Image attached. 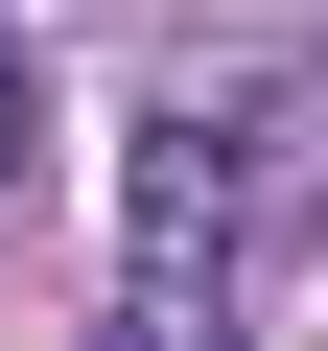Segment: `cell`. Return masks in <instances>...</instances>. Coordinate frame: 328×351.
Wrapping results in <instances>:
<instances>
[{"mask_svg": "<svg viewBox=\"0 0 328 351\" xmlns=\"http://www.w3.org/2000/svg\"><path fill=\"white\" fill-rule=\"evenodd\" d=\"M258 188H281V117H235V94H164V117H141V164H117L141 281H164V304H211V281L258 258Z\"/></svg>", "mask_w": 328, "mask_h": 351, "instance_id": "obj_1", "label": "cell"}, {"mask_svg": "<svg viewBox=\"0 0 328 351\" xmlns=\"http://www.w3.org/2000/svg\"><path fill=\"white\" fill-rule=\"evenodd\" d=\"M94 351H235V328H211V304H141V328H94Z\"/></svg>", "mask_w": 328, "mask_h": 351, "instance_id": "obj_2", "label": "cell"}]
</instances>
